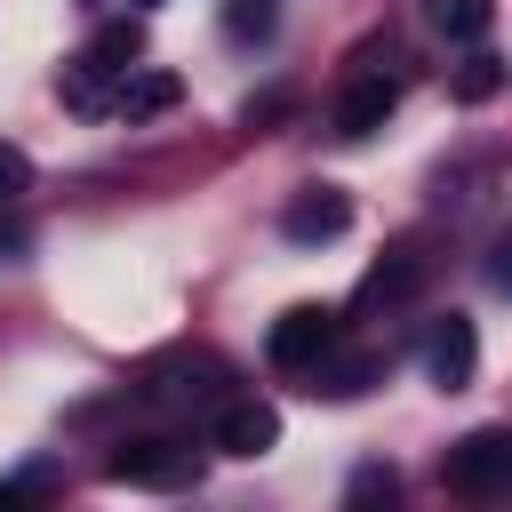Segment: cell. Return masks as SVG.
I'll return each instance as SVG.
<instances>
[{"label":"cell","instance_id":"6da1fadb","mask_svg":"<svg viewBox=\"0 0 512 512\" xmlns=\"http://www.w3.org/2000/svg\"><path fill=\"white\" fill-rule=\"evenodd\" d=\"M136 56H144V24H136V16L96 24V40L80 48V64H72L64 96H72L80 112H104V88H96V80H128V72H136Z\"/></svg>","mask_w":512,"mask_h":512},{"label":"cell","instance_id":"7a4b0ae2","mask_svg":"<svg viewBox=\"0 0 512 512\" xmlns=\"http://www.w3.org/2000/svg\"><path fill=\"white\" fill-rule=\"evenodd\" d=\"M264 352H272L280 368H320V360L336 352V312H328V304H288V312L272 320Z\"/></svg>","mask_w":512,"mask_h":512},{"label":"cell","instance_id":"3957f363","mask_svg":"<svg viewBox=\"0 0 512 512\" xmlns=\"http://www.w3.org/2000/svg\"><path fill=\"white\" fill-rule=\"evenodd\" d=\"M104 472L128 488H184V480H200V456L184 440H128V448H112Z\"/></svg>","mask_w":512,"mask_h":512},{"label":"cell","instance_id":"277c9868","mask_svg":"<svg viewBox=\"0 0 512 512\" xmlns=\"http://www.w3.org/2000/svg\"><path fill=\"white\" fill-rule=\"evenodd\" d=\"M440 472H448V488H464V496L504 488V480H512V432H496V424H488V432H464Z\"/></svg>","mask_w":512,"mask_h":512},{"label":"cell","instance_id":"5b68a950","mask_svg":"<svg viewBox=\"0 0 512 512\" xmlns=\"http://www.w3.org/2000/svg\"><path fill=\"white\" fill-rule=\"evenodd\" d=\"M352 224V200L336 192V184H304L288 208H280V232L296 240V248H320V240H336Z\"/></svg>","mask_w":512,"mask_h":512},{"label":"cell","instance_id":"8992f818","mask_svg":"<svg viewBox=\"0 0 512 512\" xmlns=\"http://www.w3.org/2000/svg\"><path fill=\"white\" fill-rule=\"evenodd\" d=\"M472 368H480V336H472V320H464V312H448V320L424 336V376H432L440 392H464V384H472Z\"/></svg>","mask_w":512,"mask_h":512},{"label":"cell","instance_id":"52a82bcc","mask_svg":"<svg viewBox=\"0 0 512 512\" xmlns=\"http://www.w3.org/2000/svg\"><path fill=\"white\" fill-rule=\"evenodd\" d=\"M216 448L224 456H272L280 448V416L264 400H232V408H216Z\"/></svg>","mask_w":512,"mask_h":512},{"label":"cell","instance_id":"ba28073f","mask_svg":"<svg viewBox=\"0 0 512 512\" xmlns=\"http://www.w3.org/2000/svg\"><path fill=\"white\" fill-rule=\"evenodd\" d=\"M392 104H400V88H392L384 72L352 80V88H344V104H336V136H376V128L392 120Z\"/></svg>","mask_w":512,"mask_h":512},{"label":"cell","instance_id":"9c48e42d","mask_svg":"<svg viewBox=\"0 0 512 512\" xmlns=\"http://www.w3.org/2000/svg\"><path fill=\"white\" fill-rule=\"evenodd\" d=\"M176 96H184V80H176V72H160V64H136V72L120 80L112 112H120V120H160V112H168Z\"/></svg>","mask_w":512,"mask_h":512},{"label":"cell","instance_id":"30bf717a","mask_svg":"<svg viewBox=\"0 0 512 512\" xmlns=\"http://www.w3.org/2000/svg\"><path fill=\"white\" fill-rule=\"evenodd\" d=\"M416 280H424V256H416V248H392V256L360 280V304H392V296H408Z\"/></svg>","mask_w":512,"mask_h":512},{"label":"cell","instance_id":"8fae6325","mask_svg":"<svg viewBox=\"0 0 512 512\" xmlns=\"http://www.w3.org/2000/svg\"><path fill=\"white\" fill-rule=\"evenodd\" d=\"M488 24H496V0H440V32H448V40H464V48H472Z\"/></svg>","mask_w":512,"mask_h":512},{"label":"cell","instance_id":"7c38bea8","mask_svg":"<svg viewBox=\"0 0 512 512\" xmlns=\"http://www.w3.org/2000/svg\"><path fill=\"white\" fill-rule=\"evenodd\" d=\"M344 512H392V464H360L344 488Z\"/></svg>","mask_w":512,"mask_h":512},{"label":"cell","instance_id":"4fadbf2b","mask_svg":"<svg viewBox=\"0 0 512 512\" xmlns=\"http://www.w3.org/2000/svg\"><path fill=\"white\" fill-rule=\"evenodd\" d=\"M312 376H320L312 392H328V400H352V392H368V384H376V360L360 352V360H336V368H312Z\"/></svg>","mask_w":512,"mask_h":512},{"label":"cell","instance_id":"5bb4252c","mask_svg":"<svg viewBox=\"0 0 512 512\" xmlns=\"http://www.w3.org/2000/svg\"><path fill=\"white\" fill-rule=\"evenodd\" d=\"M504 80H512V72H504L496 56H464V72H456V96H464V104H488Z\"/></svg>","mask_w":512,"mask_h":512},{"label":"cell","instance_id":"9a60e30c","mask_svg":"<svg viewBox=\"0 0 512 512\" xmlns=\"http://www.w3.org/2000/svg\"><path fill=\"white\" fill-rule=\"evenodd\" d=\"M224 32H232V40H264V32H272V0H232V8H224Z\"/></svg>","mask_w":512,"mask_h":512},{"label":"cell","instance_id":"2e32d148","mask_svg":"<svg viewBox=\"0 0 512 512\" xmlns=\"http://www.w3.org/2000/svg\"><path fill=\"white\" fill-rule=\"evenodd\" d=\"M24 184H32V160L16 144H0V192H24Z\"/></svg>","mask_w":512,"mask_h":512},{"label":"cell","instance_id":"e0dca14e","mask_svg":"<svg viewBox=\"0 0 512 512\" xmlns=\"http://www.w3.org/2000/svg\"><path fill=\"white\" fill-rule=\"evenodd\" d=\"M488 280H496V288H504V296H512V232H504V240H496V256H488Z\"/></svg>","mask_w":512,"mask_h":512},{"label":"cell","instance_id":"ac0fdd59","mask_svg":"<svg viewBox=\"0 0 512 512\" xmlns=\"http://www.w3.org/2000/svg\"><path fill=\"white\" fill-rule=\"evenodd\" d=\"M0 512H32V496H24L16 480H0Z\"/></svg>","mask_w":512,"mask_h":512},{"label":"cell","instance_id":"d6986e66","mask_svg":"<svg viewBox=\"0 0 512 512\" xmlns=\"http://www.w3.org/2000/svg\"><path fill=\"white\" fill-rule=\"evenodd\" d=\"M136 8H152V0H136Z\"/></svg>","mask_w":512,"mask_h":512}]
</instances>
